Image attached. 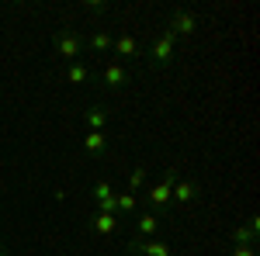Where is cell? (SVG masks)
Instances as JSON below:
<instances>
[{
  "instance_id": "cell-1",
  "label": "cell",
  "mask_w": 260,
  "mask_h": 256,
  "mask_svg": "<svg viewBox=\"0 0 260 256\" xmlns=\"http://www.w3.org/2000/svg\"><path fill=\"white\" fill-rule=\"evenodd\" d=\"M149 66L153 69H170V62H174V56H177V39L163 28V31H156V39L149 42Z\"/></svg>"
},
{
  "instance_id": "cell-2",
  "label": "cell",
  "mask_w": 260,
  "mask_h": 256,
  "mask_svg": "<svg viewBox=\"0 0 260 256\" xmlns=\"http://www.w3.org/2000/svg\"><path fill=\"white\" fill-rule=\"evenodd\" d=\"M52 45H56V56L66 62H77V56L83 52V39L77 31H70V28H59L56 35H52Z\"/></svg>"
},
{
  "instance_id": "cell-3",
  "label": "cell",
  "mask_w": 260,
  "mask_h": 256,
  "mask_svg": "<svg viewBox=\"0 0 260 256\" xmlns=\"http://www.w3.org/2000/svg\"><path fill=\"white\" fill-rule=\"evenodd\" d=\"M167 31L177 39V35H184V39H191L194 31H198V14L194 11H174L170 14V24H167Z\"/></svg>"
},
{
  "instance_id": "cell-4",
  "label": "cell",
  "mask_w": 260,
  "mask_h": 256,
  "mask_svg": "<svg viewBox=\"0 0 260 256\" xmlns=\"http://www.w3.org/2000/svg\"><path fill=\"white\" fill-rule=\"evenodd\" d=\"M125 249L136 256H174V249L167 242H160V239H128Z\"/></svg>"
},
{
  "instance_id": "cell-5",
  "label": "cell",
  "mask_w": 260,
  "mask_h": 256,
  "mask_svg": "<svg viewBox=\"0 0 260 256\" xmlns=\"http://www.w3.org/2000/svg\"><path fill=\"white\" fill-rule=\"evenodd\" d=\"M101 83L108 87V90H118V87H125L128 83V66L118 59H111L104 69H101Z\"/></svg>"
},
{
  "instance_id": "cell-6",
  "label": "cell",
  "mask_w": 260,
  "mask_h": 256,
  "mask_svg": "<svg viewBox=\"0 0 260 256\" xmlns=\"http://www.w3.org/2000/svg\"><path fill=\"white\" fill-rule=\"evenodd\" d=\"M198 197H201L198 184H194V180H184V177H180L177 184H174V191H170V204H180V208H184V204H194Z\"/></svg>"
},
{
  "instance_id": "cell-7",
  "label": "cell",
  "mask_w": 260,
  "mask_h": 256,
  "mask_svg": "<svg viewBox=\"0 0 260 256\" xmlns=\"http://www.w3.org/2000/svg\"><path fill=\"white\" fill-rule=\"evenodd\" d=\"M257 236H260V218L253 215L246 225L233 229V246H257Z\"/></svg>"
},
{
  "instance_id": "cell-8",
  "label": "cell",
  "mask_w": 260,
  "mask_h": 256,
  "mask_svg": "<svg viewBox=\"0 0 260 256\" xmlns=\"http://www.w3.org/2000/svg\"><path fill=\"white\" fill-rule=\"evenodd\" d=\"M94 201H98V211L118 215V211H115V187H111L108 180H98V184H94Z\"/></svg>"
},
{
  "instance_id": "cell-9",
  "label": "cell",
  "mask_w": 260,
  "mask_h": 256,
  "mask_svg": "<svg viewBox=\"0 0 260 256\" xmlns=\"http://www.w3.org/2000/svg\"><path fill=\"white\" fill-rule=\"evenodd\" d=\"M149 204H153V215H170L174 204H170V187H167L163 180L149 187Z\"/></svg>"
},
{
  "instance_id": "cell-10",
  "label": "cell",
  "mask_w": 260,
  "mask_h": 256,
  "mask_svg": "<svg viewBox=\"0 0 260 256\" xmlns=\"http://www.w3.org/2000/svg\"><path fill=\"white\" fill-rule=\"evenodd\" d=\"M90 232L101 239L115 236L118 232V215H104V211H94V218H90Z\"/></svg>"
},
{
  "instance_id": "cell-11",
  "label": "cell",
  "mask_w": 260,
  "mask_h": 256,
  "mask_svg": "<svg viewBox=\"0 0 260 256\" xmlns=\"http://www.w3.org/2000/svg\"><path fill=\"white\" fill-rule=\"evenodd\" d=\"M111 52L121 59H136V56H142V49H139V42L132 39V35H115V42H111Z\"/></svg>"
},
{
  "instance_id": "cell-12",
  "label": "cell",
  "mask_w": 260,
  "mask_h": 256,
  "mask_svg": "<svg viewBox=\"0 0 260 256\" xmlns=\"http://www.w3.org/2000/svg\"><path fill=\"white\" fill-rule=\"evenodd\" d=\"M111 42H115V35H108V31H94L90 39H83V49L94 52V56H108V52H111Z\"/></svg>"
},
{
  "instance_id": "cell-13",
  "label": "cell",
  "mask_w": 260,
  "mask_h": 256,
  "mask_svg": "<svg viewBox=\"0 0 260 256\" xmlns=\"http://www.w3.org/2000/svg\"><path fill=\"white\" fill-rule=\"evenodd\" d=\"M83 153L87 156H104L108 153V135L104 132H87L83 135Z\"/></svg>"
},
{
  "instance_id": "cell-14",
  "label": "cell",
  "mask_w": 260,
  "mask_h": 256,
  "mask_svg": "<svg viewBox=\"0 0 260 256\" xmlns=\"http://www.w3.org/2000/svg\"><path fill=\"white\" fill-rule=\"evenodd\" d=\"M136 225H139V236L136 239H156V229H160V215H153V211H142L136 218Z\"/></svg>"
},
{
  "instance_id": "cell-15",
  "label": "cell",
  "mask_w": 260,
  "mask_h": 256,
  "mask_svg": "<svg viewBox=\"0 0 260 256\" xmlns=\"http://www.w3.org/2000/svg\"><path fill=\"white\" fill-rule=\"evenodd\" d=\"M90 77H94V73H90V66H83V62H70V66H66V80H70V83H87Z\"/></svg>"
},
{
  "instance_id": "cell-16",
  "label": "cell",
  "mask_w": 260,
  "mask_h": 256,
  "mask_svg": "<svg viewBox=\"0 0 260 256\" xmlns=\"http://www.w3.org/2000/svg\"><path fill=\"white\" fill-rule=\"evenodd\" d=\"M87 125H90V132H104V125H108V111H104L101 104H94V107L87 111Z\"/></svg>"
},
{
  "instance_id": "cell-17",
  "label": "cell",
  "mask_w": 260,
  "mask_h": 256,
  "mask_svg": "<svg viewBox=\"0 0 260 256\" xmlns=\"http://www.w3.org/2000/svg\"><path fill=\"white\" fill-rule=\"evenodd\" d=\"M136 208H139V201H136V194H115V211H121V215H136Z\"/></svg>"
},
{
  "instance_id": "cell-18",
  "label": "cell",
  "mask_w": 260,
  "mask_h": 256,
  "mask_svg": "<svg viewBox=\"0 0 260 256\" xmlns=\"http://www.w3.org/2000/svg\"><path fill=\"white\" fill-rule=\"evenodd\" d=\"M146 180H149V173H146V166H132V173H128V194H136V191H142L146 187Z\"/></svg>"
},
{
  "instance_id": "cell-19",
  "label": "cell",
  "mask_w": 260,
  "mask_h": 256,
  "mask_svg": "<svg viewBox=\"0 0 260 256\" xmlns=\"http://www.w3.org/2000/svg\"><path fill=\"white\" fill-rule=\"evenodd\" d=\"M87 11H90V14H104V11H108V4H104V0H90V4H87Z\"/></svg>"
},
{
  "instance_id": "cell-20",
  "label": "cell",
  "mask_w": 260,
  "mask_h": 256,
  "mask_svg": "<svg viewBox=\"0 0 260 256\" xmlns=\"http://www.w3.org/2000/svg\"><path fill=\"white\" fill-rule=\"evenodd\" d=\"M253 249H257V246H233L229 256H253Z\"/></svg>"
},
{
  "instance_id": "cell-21",
  "label": "cell",
  "mask_w": 260,
  "mask_h": 256,
  "mask_svg": "<svg viewBox=\"0 0 260 256\" xmlns=\"http://www.w3.org/2000/svg\"><path fill=\"white\" fill-rule=\"evenodd\" d=\"M0 256H7V249H4V246H0Z\"/></svg>"
}]
</instances>
